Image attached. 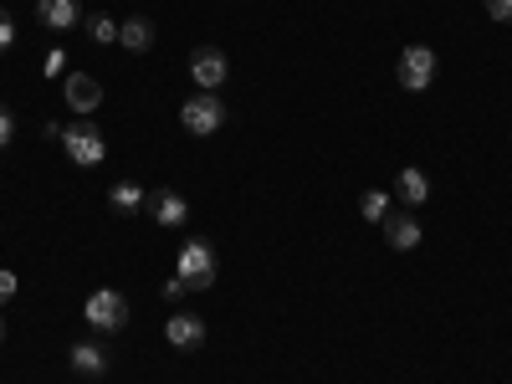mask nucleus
<instances>
[{"label": "nucleus", "instance_id": "1", "mask_svg": "<svg viewBox=\"0 0 512 384\" xmlns=\"http://www.w3.org/2000/svg\"><path fill=\"white\" fill-rule=\"evenodd\" d=\"M62 149H67V159H72L77 169H98V164L108 159V144H103V134H98L93 118L62 123Z\"/></svg>", "mask_w": 512, "mask_h": 384}, {"label": "nucleus", "instance_id": "2", "mask_svg": "<svg viewBox=\"0 0 512 384\" xmlns=\"http://www.w3.org/2000/svg\"><path fill=\"white\" fill-rule=\"evenodd\" d=\"M175 277H185L190 292L210 287V282H216V246L200 241V236H190V241L180 246V272H175Z\"/></svg>", "mask_w": 512, "mask_h": 384}, {"label": "nucleus", "instance_id": "3", "mask_svg": "<svg viewBox=\"0 0 512 384\" xmlns=\"http://www.w3.org/2000/svg\"><path fill=\"white\" fill-rule=\"evenodd\" d=\"M82 318H88L98 333H123V323H128V297L113 292V287H98L88 303H82Z\"/></svg>", "mask_w": 512, "mask_h": 384}, {"label": "nucleus", "instance_id": "4", "mask_svg": "<svg viewBox=\"0 0 512 384\" xmlns=\"http://www.w3.org/2000/svg\"><path fill=\"white\" fill-rule=\"evenodd\" d=\"M180 123H185V134L205 139V134H216V128L226 123V103L216 93H195V98L180 103Z\"/></svg>", "mask_w": 512, "mask_h": 384}, {"label": "nucleus", "instance_id": "5", "mask_svg": "<svg viewBox=\"0 0 512 384\" xmlns=\"http://www.w3.org/2000/svg\"><path fill=\"white\" fill-rule=\"evenodd\" d=\"M395 77H400L405 93H425L436 82V52L431 47H405L400 62H395Z\"/></svg>", "mask_w": 512, "mask_h": 384}, {"label": "nucleus", "instance_id": "6", "mask_svg": "<svg viewBox=\"0 0 512 384\" xmlns=\"http://www.w3.org/2000/svg\"><path fill=\"white\" fill-rule=\"evenodd\" d=\"M62 98H67V108H72L77 118H93L98 103H103V82H98L93 72H72V77L62 82Z\"/></svg>", "mask_w": 512, "mask_h": 384}, {"label": "nucleus", "instance_id": "7", "mask_svg": "<svg viewBox=\"0 0 512 384\" xmlns=\"http://www.w3.org/2000/svg\"><path fill=\"white\" fill-rule=\"evenodd\" d=\"M190 77L200 82V93H216L221 82L231 77V62H226V52H221V47H200V52L190 57Z\"/></svg>", "mask_w": 512, "mask_h": 384}, {"label": "nucleus", "instance_id": "8", "mask_svg": "<svg viewBox=\"0 0 512 384\" xmlns=\"http://www.w3.org/2000/svg\"><path fill=\"white\" fill-rule=\"evenodd\" d=\"M164 338L175 349H200L205 344V318L200 313H175V318L164 323Z\"/></svg>", "mask_w": 512, "mask_h": 384}, {"label": "nucleus", "instance_id": "9", "mask_svg": "<svg viewBox=\"0 0 512 384\" xmlns=\"http://www.w3.org/2000/svg\"><path fill=\"white\" fill-rule=\"evenodd\" d=\"M149 216H154V226H185L190 221V200L185 195H175V190H159L154 200H149Z\"/></svg>", "mask_w": 512, "mask_h": 384}, {"label": "nucleus", "instance_id": "10", "mask_svg": "<svg viewBox=\"0 0 512 384\" xmlns=\"http://www.w3.org/2000/svg\"><path fill=\"white\" fill-rule=\"evenodd\" d=\"M36 21L47 31H72L82 21V6L77 0H36Z\"/></svg>", "mask_w": 512, "mask_h": 384}, {"label": "nucleus", "instance_id": "11", "mask_svg": "<svg viewBox=\"0 0 512 384\" xmlns=\"http://www.w3.org/2000/svg\"><path fill=\"white\" fill-rule=\"evenodd\" d=\"M420 221L410 216V210H405V216H384V241H390L395 251H415L420 246Z\"/></svg>", "mask_w": 512, "mask_h": 384}, {"label": "nucleus", "instance_id": "12", "mask_svg": "<svg viewBox=\"0 0 512 384\" xmlns=\"http://www.w3.org/2000/svg\"><path fill=\"white\" fill-rule=\"evenodd\" d=\"M72 374H82V379H103L108 374V354L98 349V344H72Z\"/></svg>", "mask_w": 512, "mask_h": 384}, {"label": "nucleus", "instance_id": "13", "mask_svg": "<svg viewBox=\"0 0 512 384\" xmlns=\"http://www.w3.org/2000/svg\"><path fill=\"white\" fill-rule=\"evenodd\" d=\"M118 41H123L128 52H149V47H154V21H149V16L123 21V26H118Z\"/></svg>", "mask_w": 512, "mask_h": 384}, {"label": "nucleus", "instance_id": "14", "mask_svg": "<svg viewBox=\"0 0 512 384\" xmlns=\"http://www.w3.org/2000/svg\"><path fill=\"white\" fill-rule=\"evenodd\" d=\"M144 200H149V195H144L134 180H123V185H113V190H108V205L118 210V216H134V210H139Z\"/></svg>", "mask_w": 512, "mask_h": 384}, {"label": "nucleus", "instance_id": "15", "mask_svg": "<svg viewBox=\"0 0 512 384\" xmlns=\"http://www.w3.org/2000/svg\"><path fill=\"white\" fill-rule=\"evenodd\" d=\"M400 200L405 205H425L431 200V180H425L420 169H400Z\"/></svg>", "mask_w": 512, "mask_h": 384}, {"label": "nucleus", "instance_id": "16", "mask_svg": "<svg viewBox=\"0 0 512 384\" xmlns=\"http://www.w3.org/2000/svg\"><path fill=\"white\" fill-rule=\"evenodd\" d=\"M359 216H364L369 226H384V216H390V195H384V190H364Z\"/></svg>", "mask_w": 512, "mask_h": 384}, {"label": "nucleus", "instance_id": "17", "mask_svg": "<svg viewBox=\"0 0 512 384\" xmlns=\"http://www.w3.org/2000/svg\"><path fill=\"white\" fill-rule=\"evenodd\" d=\"M88 31H93V41H118V21H113V16H103V11H93Z\"/></svg>", "mask_w": 512, "mask_h": 384}, {"label": "nucleus", "instance_id": "18", "mask_svg": "<svg viewBox=\"0 0 512 384\" xmlns=\"http://www.w3.org/2000/svg\"><path fill=\"white\" fill-rule=\"evenodd\" d=\"M16 292H21V277H16L11 267H0V308H6V303H11Z\"/></svg>", "mask_w": 512, "mask_h": 384}, {"label": "nucleus", "instance_id": "19", "mask_svg": "<svg viewBox=\"0 0 512 384\" xmlns=\"http://www.w3.org/2000/svg\"><path fill=\"white\" fill-rule=\"evenodd\" d=\"M11 134H16V118H11V108H6V103H0V149L11 144Z\"/></svg>", "mask_w": 512, "mask_h": 384}, {"label": "nucleus", "instance_id": "20", "mask_svg": "<svg viewBox=\"0 0 512 384\" xmlns=\"http://www.w3.org/2000/svg\"><path fill=\"white\" fill-rule=\"evenodd\" d=\"M11 41H16V21H11L6 11H0V52H6V47H11Z\"/></svg>", "mask_w": 512, "mask_h": 384}, {"label": "nucleus", "instance_id": "21", "mask_svg": "<svg viewBox=\"0 0 512 384\" xmlns=\"http://www.w3.org/2000/svg\"><path fill=\"white\" fill-rule=\"evenodd\" d=\"M487 16L492 21H512V0H487Z\"/></svg>", "mask_w": 512, "mask_h": 384}, {"label": "nucleus", "instance_id": "22", "mask_svg": "<svg viewBox=\"0 0 512 384\" xmlns=\"http://www.w3.org/2000/svg\"><path fill=\"white\" fill-rule=\"evenodd\" d=\"M185 292H190V287H185V277H169V282H164V297H169V303H180Z\"/></svg>", "mask_w": 512, "mask_h": 384}, {"label": "nucleus", "instance_id": "23", "mask_svg": "<svg viewBox=\"0 0 512 384\" xmlns=\"http://www.w3.org/2000/svg\"><path fill=\"white\" fill-rule=\"evenodd\" d=\"M0 344H6V318H0Z\"/></svg>", "mask_w": 512, "mask_h": 384}]
</instances>
